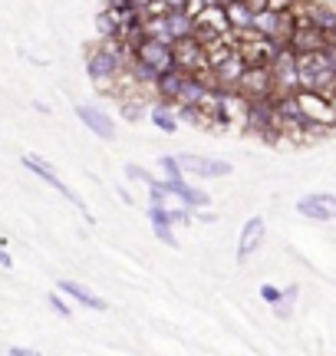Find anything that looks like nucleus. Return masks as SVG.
I'll list each match as a JSON object with an SVG mask.
<instances>
[{"label": "nucleus", "mask_w": 336, "mask_h": 356, "mask_svg": "<svg viewBox=\"0 0 336 356\" xmlns=\"http://www.w3.org/2000/svg\"><path fill=\"white\" fill-rule=\"evenodd\" d=\"M132 7H145V3H149V0H129Z\"/></svg>", "instance_id": "obj_29"}, {"label": "nucleus", "mask_w": 336, "mask_h": 356, "mask_svg": "<svg viewBox=\"0 0 336 356\" xmlns=\"http://www.w3.org/2000/svg\"><path fill=\"white\" fill-rule=\"evenodd\" d=\"M119 113H122V119H129V122H139L145 115V102L142 99H122Z\"/></svg>", "instance_id": "obj_18"}, {"label": "nucleus", "mask_w": 336, "mask_h": 356, "mask_svg": "<svg viewBox=\"0 0 336 356\" xmlns=\"http://www.w3.org/2000/svg\"><path fill=\"white\" fill-rule=\"evenodd\" d=\"M260 297H264V300H267V304H277V300H280V297H284V291H277V287H274V284H264V287H260Z\"/></svg>", "instance_id": "obj_23"}, {"label": "nucleus", "mask_w": 336, "mask_h": 356, "mask_svg": "<svg viewBox=\"0 0 336 356\" xmlns=\"http://www.w3.org/2000/svg\"><path fill=\"white\" fill-rule=\"evenodd\" d=\"M24 165L30 168V172H37V175L43 178V181H47V185H53V188L60 191V195H63V198H69V202L76 204V208H83V215L90 218V211H86V204H83V202H79V198H76V195H73V191L66 188L63 181H60V175H56V172H53V168L47 165V162H43V159H37V155H24ZM90 221H92V218H90Z\"/></svg>", "instance_id": "obj_9"}, {"label": "nucleus", "mask_w": 336, "mask_h": 356, "mask_svg": "<svg viewBox=\"0 0 336 356\" xmlns=\"http://www.w3.org/2000/svg\"><path fill=\"white\" fill-rule=\"evenodd\" d=\"M267 7H271L274 13H287L294 7V0H267Z\"/></svg>", "instance_id": "obj_24"}, {"label": "nucleus", "mask_w": 336, "mask_h": 356, "mask_svg": "<svg viewBox=\"0 0 336 356\" xmlns=\"http://www.w3.org/2000/svg\"><path fill=\"white\" fill-rule=\"evenodd\" d=\"M7 353L10 356H33V350H26V346H10Z\"/></svg>", "instance_id": "obj_25"}, {"label": "nucleus", "mask_w": 336, "mask_h": 356, "mask_svg": "<svg viewBox=\"0 0 336 356\" xmlns=\"http://www.w3.org/2000/svg\"><path fill=\"white\" fill-rule=\"evenodd\" d=\"M126 175H129L132 181H142L145 188H152V185H156V181H158V178H156V172H149V168L135 165V162H132V165H126Z\"/></svg>", "instance_id": "obj_19"}, {"label": "nucleus", "mask_w": 336, "mask_h": 356, "mask_svg": "<svg viewBox=\"0 0 336 356\" xmlns=\"http://www.w3.org/2000/svg\"><path fill=\"white\" fill-rule=\"evenodd\" d=\"M50 307H53V310H56V314H60V317H73V307H69V304H66V300H63V297H60V293H50Z\"/></svg>", "instance_id": "obj_21"}, {"label": "nucleus", "mask_w": 336, "mask_h": 356, "mask_svg": "<svg viewBox=\"0 0 336 356\" xmlns=\"http://www.w3.org/2000/svg\"><path fill=\"white\" fill-rule=\"evenodd\" d=\"M264 231H267L264 218H247L244 228H241V238H237V261H247L258 251L260 241H264Z\"/></svg>", "instance_id": "obj_10"}, {"label": "nucleus", "mask_w": 336, "mask_h": 356, "mask_svg": "<svg viewBox=\"0 0 336 356\" xmlns=\"http://www.w3.org/2000/svg\"><path fill=\"white\" fill-rule=\"evenodd\" d=\"M13 261H10V254H7V251H3V248H0V267H10Z\"/></svg>", "instance_id": "obj_28"}, {"label": "nucleus", "mask_w": 336, "mask_h": 356, "mask_svg": "<svg viewBox=\"0 0 336 356\" xmlns=\"http://www.w3.org/2000/svg\"><path fill=\"white\" fill-rule=\"evenodd\" d=\"M178 165L188 172V175H198V178H228L231 175V165L221 162V159H208V155H194V152H181L175 155Z\"/></svg>", "instance_id": "obj_5"}, {"label": "nucleus", "mask_w": 336, "mask_h": 356, "mask_svg": "<svg viewBox=\"0 0 336 356\" xmlns=\"http://www.w3.org/2000/svg\"><path fill=\"white\" fill-rule=\"evenodd\" d=\"M221 3H228V0H221Z\"/></svg>", "instance_id": "obj_30"}, {"label": "nucleus", "mask_w": 336, "mask_h": 356, "mask_svg": "<svg viewBox=\"0 0 336 356\" xmlns=\"http://www.w3.org/2000/svg\"><path fill=\"white\" fill-rule=\"evenodd\" d=\"M149 119L156 122V129H162V132H175L178 129V113H175V106H168V102H156L152 106V113H149Z\"/></svg>", "instance_id": "obj_14"}, {"label": "nucleus", "mask_w": 336, "mask_h": 356, "mask_svg": "<svg viewBox=\"0 0 336 356\" xmlns=\"http://www.w3.org/2000/svg\"><path fill=\"white\" fill-rule=\"evenodd\" d=\"M294 99H297L300 113L307 115L310 122L336 129V99H330V96H324V92H317V89H297Z\"/></svg>", "instance_id": "obj_1"}, {"label": "nucleus", "mask_w": 336, "mask_h": 356, "mask_svg": "<svg viewBox=\"0 0 336 356\" xmlns=\"http://www.w3.org/2000/svg\"><path fill=\"white\" fill-rule=\"evenodd\" d=\"M247 73V63L244 56L234 50L228 60L221 66H215V76H218V89H237V83H241V76Z\"/></svg>", "instance_id": "obj_11"}, {"label": "nucleus", "mask_w": 336, "mask_h": 356, "mask_svg": "<svg viewBox=\"0 0 336 356\" xmlns=\"http://www.w3.org/2000/svg\"><path fill=\"white\" fill-rule=\"evenodd\" d=\"M56 287H60V291H63L66 297H73L76 304L90 307V310H103V307H106V304H103V297H96V293L86 291V287H83V284H76V280H60Z\"/></svg>", "instance_id": "obj_13"}, {"label": "nucleus", "mask_w": 336, "mask_h": 356, "mask_svg": "<svg viewBox=\"0 0 336 356\" xmlns=\"http://www.w3.org/2000/svg\"><path fill=\"white\" fill-rule=\"evenodd\" d=\"M224 10H228L231 26H251L254 24V10L247 7L244 0H228V3H224Z\"/></svg>", "instance_id": "obj_15"}, {"label": "nucleus", "mask_w": 336, "mask_h": 356, "mask_svg": "<svg viewBox=\"0 0 336 356\" xmlns=\"http://www.w3.org/2000/svg\"><path fill=\"white\" fill-rule=\"evenodd\" d=\"M76 115H79V122L90 129L92 136H99V139H106V142L116 139V122H112V115L103 113L99 106H86V102H79Z\"/></svg>", "instance_id": "obj_6"}, {"label": "nucleus", "mask_w": 336, "mask_h": 356, "mask_svg": "<svg viewBox=\"0 0 336 356\" xmlns=\"http://www.w3.org/2000/svg\"><path fill=\"white\" fill-rule=\"evenodd\" d=\"M156 228V238L162 244H168V248H178V238H175V231H171V225H152Z\"/></svg>", "instance_id": "obj_20"}, {"label": "nucleus", "mask_w": 336, "mask_h": 356, "mask_svg": "<svg viewBox=\"0 0 336 356\" xmlns=\"http://www.w3.org/2000/svg\"><path fill=\"white\" fill-rule=\"evenodd\" d=\"M237 92H244L247 99H267V96H274V70L271 66H247V73L237 83Z\"/></svg>", "instance_id": "obj_4"}, {"label": "nucleus", "mask_w": 336, "mask_h": 356, "mask_svg": "<svg viewBox=\"0 0 336 356\" xmlns=\"http://www.w3.org/2000/svg\"><path fill=\"white\" fill-rule=\"evenodd\" d=\"M310 20L320 26V30H326V33H330V30H336V10H333V7H326V3H320V0H313Z\"/></svg>", "instance_id": "obj_16"}, {"label": "nucleus", "mask_w": 336, "mask_h": 356, "mask_svg": "<svg viewBox=\"0 0 336 356\" xmlns=\"http://www.w3.org/2000/svg\"><path fill=\"white\" fill-rule=\"evenodd\" d=\"M198 218H201V221H218V215H215V211H208V208H201V211H198Z\"/></svg>", "instance_id": "obj_26"}, {"label": "nucleus", "mask_w": 336, "mask_h": 356, "mask_svg": "<svg viewBox=\"0 0 336 356\" xmlns=\"http://www.w3.org/2000/svg\"><path fill=\"white\" fill-rule=\"evenodd\" d=\"M171 225H192V211H188V204H181V208H171Z\"/></svg>", "instance_id": "obj_22"}, {"label": "nucleus", "mask_w": 336, "mask_h": 356, "mask_svg": "<svg viewBox=\"0 0 336 356\" xmlns=\"http://www.w3.org/2000/svg\"><path fill=\"white\" fill-rule=\"evenodd\" d=\"M221 126L247 132L251 126V99L237 89H221Z\"/></svg>", "instance_id": "obj_2"}, {"label": "nucleus", "mask_w": 336, "mask_h": 356, "mask_svg": "<svg viewBox=\"0 0 336 356\" xmlns=\"http://www.w3.org/2000/svg\"><path fill=\"white\" fill-rule=\"evenodd\" d=\"M168 26H171V37H175V40L192 37V33H194V20L185 10H171V13H168Z\"/></svg>", "instance_id": "obj_17"}, {"label": "nucleus", "mask_w": 336, "mask_h": 356, "mask_svg": "<svg viewBox=\"0 0 336 356\" xmlns=\"http://www.w3.org/2000/svg\"><path fill=\"white\" fill-rule=\"evenodd\" d=\"M194 26H205V30H211V33H224V30H231V20H228L224 3H208L205 10L194 17Z\"/></svg>", "instance_id": "obj_12"}, {"label": "nucleus", "mask_w": 336, "mask_h": 356, "mask_svg": "<svg viewBox=\"0 0 336 356\" xmlns=\"http://www.w3.org/2000/svg\"><path fill=\"white\" fill-rule=\"evenodd\" d=\"M326 43V30H320V26L313 24V20H307V24H297V30L290 33V50L294 53H307V50H324Z\"/></svg>", "instance_id": "obj_8"}, {"label": "nucleus", "mask_w": 336, "mask_h": 356, "mask_svg": "<svg viewBox=\"0 0 336 356\" xmlns=\"http://www.w3.org/2000/svg\"><path fill=\"white\" fill-rule=\"evenodd\" d=\"M135 56H139L142 63L152 66L158 76H165V73L175 70V53H171V47L162 43V40H152V37L139 40V43H135Z\"/></svg>", "instance_id": "obj_3"}, {"label": "nucleus", "mask_w": 336, "mask_h": 356, "mask_svg": "<svg viewBox=\"0 0 336 356\" xmlns=\"http://www.w3.org/2000/svg\"><path fill=\"white\" fill-rule=\"evenodd\" d=\"M244 3L251 10H264V7H267V0H244Z\"/></svg>", "instance_id": "obj_27"}, {"label": "nucleus", "mask_w": 336, "mask_h": 356, "mask_svg": "<svg viewBox=\"0 0 336 356\" xmlns=\"http://www.w3.org/2000/svg\"><path fill=\"white\" fill-rule=\"evenodd\" d=\"M277 43L271 37H258V40H244V43H237V53L244 56L247 66H271L274 56H277Z\"/></svg>", "instance_id": "obj_7"}]
</instances>
